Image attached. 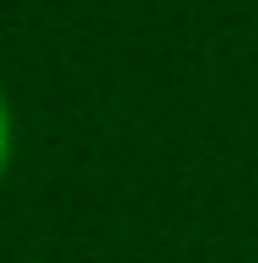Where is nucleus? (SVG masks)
Returning <instances> with one entry per match:
<instances>
[{
    "mask_svg": "<svg viewBox=\"0 0 258 263\" xmlns=\"http://www.w3.org/2000/svg\"><path fill=\"white\" fill-rule=\"evenodd\" d=\"M11 161V113H6V97H0V172Z\"/></svg>",
    "mask_w": 258,
    "mask_h": 263,
    "instance_id": "f257e3e1",
    "label": "nucleus"
}]
</instances>
